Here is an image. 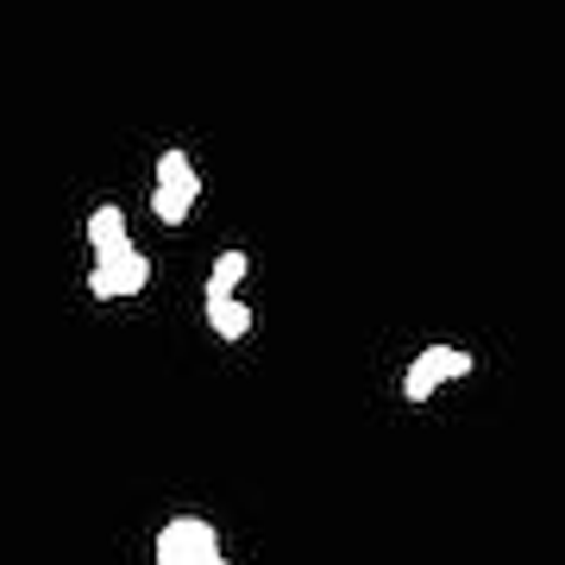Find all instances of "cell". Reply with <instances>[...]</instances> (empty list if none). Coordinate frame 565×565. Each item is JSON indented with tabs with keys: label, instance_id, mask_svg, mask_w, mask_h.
<instances>
[{
	"label": "cell",
	"instance_id": "obj_1",
	"mask_svg": "<svg viewBox=\"0 0 565 565\" xmlns=\"http://www.w3.org/2000/svg\"><path fill=\"white\" fill-rule=\"evenodd\" d=\"M195 195H202L195 158H189L182 145H170V151L158 158V189H151V214H158L163 226H182L189 214H195Z\"/></svg>",
	"mask_w": 565,
	"mask_h": 565
},
{
	"label": "cell",
	"instance_id": "obj_2",
	"mask_svg": "<svg viewBox=\"0 0 565 565\" xmlns=\"http://www.w3.org/2000/svg\"><path fill=\"white\" fill-rule=\"evenodd\" d=\"M158 565H226V546L214 534V522L177 515V522L158 527Z\"/></svg>",
	"mask_w": 565,
	"mask_h": 565
},
{
	"label": "cell",
	"instance_id": "obj_3",
	"mask_svg": "<svg viewBox=\"0 0 565 565\" xmlns=\"http://www.w3.org/2000/svg\"><path fill=\"white\" fill-rule=\"evenodd\" d=\"M459 377H471V352H459V345L434 340L422 359L403 371V396H408V403H427V396H440V390H446V384H459Z\"/></svg>",
	"mask_w": 565,
	"mask_h": 565
},
{
	"label": "cell",
	"instance_id": "obj_4",
	"mask_svg": "<svg viewBox=\"0 0 565 565\" xmlns=\"http://www.w3.org/2000/svg\"><path fill=\"white\" fill-rule=\"evenodd\" d=\"M145 289H151V258H145L139 245L120 252L114 264H95L88 270V296L95 302H126V296H145Z\"/></svg>",
	"mask_w": 565,
	"mask_h": 565
},
{
	"label": "cell",
	"instance_id": "obj_5",
	"mask_svg": "<svg viewBox=\"0 0 565 565\" xmlns=\"http://www.w3.org/2000/svg\"><path fill=\"white\" fill-rule=\"evenodd\" d=\"M88 245H95V264H114L120 252H132V233H126V207L102 202L88 214Z\"/></svg>",
	"mask_w": 565,
	"mask_h": 565
},
{
	"label": "cell",
	"instance_id": "obj_6",
	"mask_svg": "<svg viewBox=\"0 0 565 565\" xmlns=\"http://www.w3.org/2000/svg\"><path fill=\"white\" fill-rule=\"evenodd\" d=\"M202 315H207V327H214V340H226V345H239V340H252V308L239 302V296H207L202 302Z\"/></svg>",
	"mask_w": 565,
	"mask_h": 565
},
{
	"label": "cell",
	"instance_id": "obj_7",
	"mask_svg": "<svg viewBox=\"0 0 565 565\" xmlns=\"http://www.w3.org/2000/svg\"><path fill=\"white\" fill-rule=\"evenodd\" d=\"M245 270H252V258H245L239 245H233V252H221V258H214V270H207V296H233V289L245 282Z\"/></svg>",
	"mask_w": 565,
	"mask_h": 565
}]
</instances>
